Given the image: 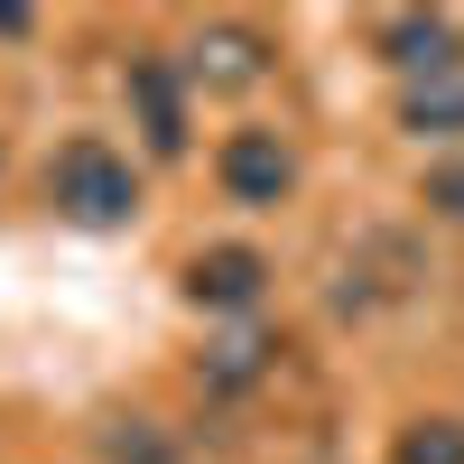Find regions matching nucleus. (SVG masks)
Here are the masks:
<instances>
[{
    "label": "nucleus",
    "mask_w": 464,
    "mask_h": 464,
    "mask_svg": "<svg viewBox=\"0 0 464 464\" xmlns=\"http://www.w3.org/2000/svg\"><path fill=\"white\" fill-rule=\"evenodd\" d=\"M111 464H168V446H159V428H149V418H130V428L111 437Z\"/></svg>",
    "instance_id": "1a4fd4ad"
},
{
    "label": "nucleus",
    "mask_w": 464,
    "mask_h": 464,
    "mask_svg": "<svg viewBox=\"0 0 464 464\" xmlns=\"http://www.w3.org/2000/svg\"><path fill=\"white\" fill-rule=\"evenodd\" d=\"M28 28H37V19H28V10H10V0H0V37H28Z\"/></svg>",
    "instance_id": "f8f14e48"
},
{
    "label": "nucleus",
    "mask_w": 464,
    "mask_h": 464,
    "mask_svg": "<svg viewBox=\"0 0 464 464\" xmlns=\"http://www.w3.org/2000/svg\"><path fill=\"white\" fill-rule=\"evenodd\" d=\"M47 196L65 223H84V232H121L140 214V177L121 149H102V140H65L56 149V168H47Z\"/></svg>",
    "instance_id": "f257e3e1"
},
{
    "label": "nucleus",
    "mask_w": 464,
    "mask_h": 464,
    "mask_svg": "<svg viewBox=\"0 0 464 464\" xmlns=\"http://www.w3.org/2000/svg\"><path fill=\"white\" fill-rule=\"evenodd\" d=\"M260 279H269V260L242 251V242H223V251H205L196 269H186V297H196V306H223V316H242V306H260Z\"/></svg>",
    "instance_id": "39448f33"
},
{
    "label": "nucleus",
    "mask_w": 464,
    "mask_h": 464,
    "mask_svg": "<svg viewBox=\"0 0 464 464\" xmlns=\"http://www.w3.org/2000/svg\"><path fill=\"white\" fill-rule=\"evenodd\" d=\"M251 372H260V343H251V334L214 343V381H251Z\"/></svg>",
    "instance_id": "9b49d317"
},
{
    "label": "nucleus",
    "mask_w": 464,
    "mask_h": 464,
    "mask_svg": "<svg viewBox=\"0 0 464 464\" xmlns=\"http://www.w3.org/2000/svg\"><path fill=\"white\" fill-rule=\"evenodd\" d=\"M372 47L391 56L409 84H428V74H464V28L455 19H428V10H400L372 28Z\"/></svg>",
    "instance_id": "20e7f679"
},
{
    "label": "nucleus",
    "mask_w": 464,
    "mask_h": 464,
    "mask_svg": "<svg viewBox=\"0 0 464 464\" xmlns=\"http://www.w3.org/2000/svg\"><path fill=\"white\" fill-rule=\"evenodd\" d=\"M428 205L464 223V159H446V168H428Z\"/></svg>",
    "instance_id": "9d476101"
},
{
    "label": "nucleus",
    "mask_w": 464,
    "mask_h": 464,
    "mask_svg": "<svg viewBox=\"0 0 464 464\" xmlns=\"http://www.w3.org/2000/svg\"><path fill=\"white\" fill-rule=\"evenodd\" d=\"M214 177H223V196H232V205H279L288 186H297V159H288V140H279V130H232V140H223V159H214Z\"/></svg>",
    "instance_id": "f03ea898"
},
{
    "label": "nucleus",
    "mask_w": 464,
    "mask_h": 464,
    "mask_svg": "<svg viewBox=\"0 0 464 464\" xmlns=\"http://www.w3.org/2000/svg\"><path fill=\"white\" fill-rule=\"evenodd\" d=\"M391 464H464V418H418L391 446Z\"/></svg>",
    "instance_id": "6e6552de"
},
{
    "label": "nucleus",
    "mask_w": 464,
    "mask_h": 464,
    "mask_svg": "<svg viewBox=\"0 0 464 464\" xmlns=\"http://www.w3.org/2000/svg\"><path fill=\"white\" fill-rule=\"evenodd\" d=\"M260 74H269V37H260V28H232V19L196 28V47H186V84H205V93H251Z\"/></svg>",
    "instance_id": "7ed1b4c3"
},
{
    "label": "nucleus",
    "mask_w": 464,
    "mask_h": 464,
    "mask_svg": "<svg viewBox=\"0 0 464 464\" xmlns=\"http://www.w3.org/2000/svg\"><path fill=\"white\" fill-rule=\"evenodd\" d=\"M400 130L455 140V130H464V74H428V84H409V93H400Z\"/></svg>",
    "instance_id": "0eeeda50"
},
{
    "label": "nucleus",
    "mask_w": 464,
    "mask_h": 464,
    "mask_svg": "<svg viewBox=\"0 0 464 464\" xmlns=\"http://www.w3.org/2000/svg\"><path fill=\"white\" fill-rule=\"evenodd\" d=\"M130 102H140L149 149L177 159V149H186V93H177V65H168V56H140V65H130Z\"/></svg>",
    "instance_id": "423d86ee"
}]
</instances>
